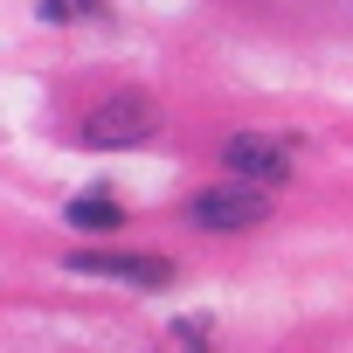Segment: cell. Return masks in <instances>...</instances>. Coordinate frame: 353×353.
<instances>
[{
	"label": "cell",
	"mask_w": 353,
	"mask_h": 353,
	"mask_svg": "<svg viewBox=\"0 0 353 353\" xmlns=\"http://www.w3.org/2000/svg\"><path fill=\"white\" fill-rule=\"evenodd\" d=\"M152 125H159V111L145 90H111L83 111V145H139V139H152Z\"/></svg>",
	"instance_id": "6da1fadb"
},
{
	"label": "cell",
	"mask_w": 353,
	"mask_h": 353,
	"mask_svg": "<svg viewBox=\"0 0 353 353\" xmlns=\"http://www.w3.org/2000/svg\"><path fill=\"white\" fill-rule=\"evenodd\" d=\"M201 229H215V236H236V229H256L263 215H270V194L263 188H208V194H194V208H188Z\"/></svg>",
	"instance_id": "7a4b0ae2"
},
{
	"label": "cell",
	"mask_w": 353,
	"mask_h": 353,
	"mask_svg": "<svg viewBox=\"0 0 353 353\" xmlns=\"http://www.w3.org/2000/svg\"><path fill=\"white\" fill-rule=\"evenodd\" d=\"M222 159H229V173L243 188H277L284 173H291V152H284V139H270V132H236L229 145H222Z\"/></svg>",
	"instance_id": "3957f363"
},
{
	"label": "cell",
	"mask_w": 353,
	"mask_h": 353,
	"mask_svg": "<svg viewBox=\"0 0 353 353\" xmlns=\"http://www.w3.org/2000/svg\"><path fill=\"white\" fill-rule=\"evenodd\" d=\"M77 270H104V277H139V284H166V263L159 256H111V250H90V256H70Z\"/></svg>",
	"instance_id": "277c9868"
},
{
	"label": "cell",
	"mask_w": 353,
	"mask_h": 353,
	"mask_svg": "<svg viewBox=\"0 0 353 353\" xmlns=\"http://www.w3.org/2000/svg\"><path fill=\"white\" fill-rule=\"evenodd\" d=\"M70 222H77V229H118V222H125V208H118L104 188H90V194H77V201H70Z\"/></svg>",
	"instance_id": "5b68a950"
}]
</instances>
